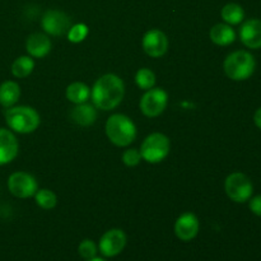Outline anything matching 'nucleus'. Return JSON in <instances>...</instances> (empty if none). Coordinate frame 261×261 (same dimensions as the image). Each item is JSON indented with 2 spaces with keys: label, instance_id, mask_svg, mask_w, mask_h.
<instances>
[{
  "label": "nucleus",
  "instance_id": "nucleus-1",
  "mask_svg": "<svg viewBox=\"0 0 261 261\" xmlns=\"http://www.w3.org/2000/svg\"><path fill=\"white\" fill-rule=\"evenodd\" d=\"M125 96V84L116 74H105L99 76L91 88L93 105L102 111L115 110Z\"/></svg>",
  "mask_w": 261,
  "mask_h": 261
},
{
  "label": "nucleus",
  "instance_id": "nucleus-2",
  "mask_svg": "<svg viewBox=\"0 0 261 261\" xmlns=\"http://www.w3.org/2000/svg\"><path fill=\"white\" fill-rule=\"evenodd\" d=\"M107 138L116 147H129L137 139V126L129 116L114 114L107 119L105 125Z\"/></svg>",
  "mask_w": 261,
  "mask_h": 261
},
{
  "label": "nucleus",
  "instance_id": "nucleus-3",
  "mask_svg": "<svg viewBox=\"0 0 261 261\" xmlns=\"http://www.w3.org/2000/svg\"><path fill=\"white\" fill-rule=\"evenodd\" d=\"M5 122L12 132L31 134L41 124L40 114L31 106H13L5 111Z\"/></svg>",
  "mask_w": 261,
  "mask_h": 261
},
{
  "label": "nucleus",
  "instance_id": "nucleus-4",
  "mask_svg": "<svg viewBox=\"0 0 261 261\" xmlns=\"http://www.w3.org/2000/svg\"><path fill=\"white\" fill-rule=\"evenodd\" d=\"M256 69L254 55L246 50H237L227 55L223 61V70L234 82L247 81Z\"/></svg>",
  "mask_w": 261,
  "mask_h": 261
},
{
  "label": "nucleus",
  "instance_id": "nucleus-5",
  "mask_svg": "<svg viewBox=\"0 0 261 261\" xmlns=\"http://www.w3.org/2000/svg\"><path fill=\"white\" fill-rule=\"evenodd\" d=\"M171 150V142L167 135L162 133H152L143 140L140 145L142 158L148 163H160L168 157Z\"/></svg>",
  "mask_w": 261,
  "mask_h": 261
},
{
  "label": "nucleus",
  "instance_id": "nucleus-6",
  "mask_svg": "<svg viewBox=\"0 0 261 261\" xmlns=\"http://www.w3.org/2000/svg\"><path fill=\"white\" fill-rule=\"evenodd\" d=\"M224 191L232 201L244 204L250 200L254 193V185L249 176L242 172H232L224 181Z\"/></svg>",
  "mask_w": 261,
  "mask_h": 261
},
{
  "label": "nucleus",
  "instance_id": "nucleus-7",
  "mask_svg": "<svg viewBox=\"0 0 261 261\" xmlns=\"http://www.w3.org/2000/svg\"><path fill=\"white\" fill-rule=\"evenodd\" d=\"M168 105V94L163 88H150L140 98V111L147 117H157Z\"/></svg>",
  "mask_w": 261,
  "mask_h": 261
},
{
  "label": "nucleus",
  "instance_id": "nucleus-8",
  "mask_svg": "<svg viewBox=\"0 0 261 261\" xmlns=\"http://www.w3.org/2000/svg\"><path fill=\"white\" fill-rule=\"evenodd\" d=\"M8 189L15 198L27 199L35 196L38 190V182L35 176L24 171H18L12 173L8 178Z\"/></svg>",
  "mask_w": 261,
  "mask_h": 261
},
{
  "label": "nucleus",
  "instance_id": "nucleus-9",
  "mask_svg": "<svg viewBox=\"0 0 261 261\" xmlns=\"http://www.w3.org/2000/svg\"><path fill=\"white\" fill-rule=\"evenodd\" d=\"M41 25L43 31L50 36H64L70 30L71 19L66 13L61 10L50 9L45 12L42 19H41Z\"/></svg>",
  "mask_w": 261,
  "mask_h": 261
},
{
  "label": "nucleus",
  "instance_id": "nucleus-10",
  "mask_svg": "<svg viewBox=\"0 0 261 261\" xmlns=\"http://www.w3.org/2000/svg\"><path fill=\"white\" fill-rule=\"evenodd\" d=\"M126 234L122 229L112 228L105 232L103 236L99 240L98 249L101 254L106 257H114L122 252L126 246Z\"/></svg>",
  "mask_w": 261,
  "mask_h": 261
},
{
  "label": "nucleus",
  "instance_id": "nucleus-11",
  "mask_svg": "<svg viewBox=\"0 0 261 261\" xmlns=\"http://www.w3.org/2000/svg\"><path fill=\"white\" fill-rule=\"evenodd\" d=\"M142 46L144 53L150 58L158 59L168 50V38L161 30H149L143 36Z\"/></svg>",
  "mask_w": 261,
  "mask_h": 261
},
{
  "label": "nucleus",
  "instance_id": "nucleus-12",
  "mask_svg": "<svg viewBox=\"0 0 261 261\" xmlns=\"http://www.w3.org/2000/svg\"><path fill=\"white\" fill-rule=\"evenodd\" d=\"M200 229L198 217L194 213H184L177 218L175 223V233L178 240L189 242L195 239Z\"/></svg>",
  "mask_w": 261,
  "mask_h": 261
},
{
  "label": "nucleus",
  "instance_id": "nucleus-13",
  "mask_svg": "<svg viewBox=\"0 0 261 261\" xmlns=\"http://www.w3.org/2000/svg\"><path fill=\"white\" fill-rule=\"evenodd\" d=\"M240 40L251 50H260L261 48V19L251 18L242 23L240 28Z\"/></svg>",
  "mask_w": 261,
  "mask_h": 261
},
{
  "label": "nucleus",
  "instance_id": "nucleus-14",
  "mask_svg": "<svg viewBox=\"0 0 261 261\" xmlns=\"http://www.w3.org/2000/svg\"><path fill=\"white\" fill-rule=\"evenodd\" d=\"M19 150L17 137L12 130L0 127V166H4L15 160Z\"/></svg>",
  "mask_w": 261,
  "mask_h": 261
},
{
  "label": "nucleus",
  "instance_id": "nucleus-15",
  "mask_svg": "<svg viewBox=\"0 0 261 261\" xmlns=\"http://www.w3.org/2000/svg\"><path fill=\"white\" fill-rule=\"evenodd\" d=\"M51 40L45 33L36 32L27 37L25 41V50L31 58L42 59L51 51Z\"/></svg>",
  "mask_w": 261,
  "mask_h": 261
},
{
  "label": "nucleus",
  "instance_id": "nucleus-16",
  "mask_svg": "<svg viewBox=\"0 0 261 261\" xmlns=\"http://www.w3.org/2000/svg\"><path fill=\"white\" fill-rule=\"evenodd\" d=\"M70 119L79 126H91L97 120V107L94 105H75L70 111Z\"/></svg>",
  "mask_w": 261,
  "mask_h": 261
},
{
  "label": "nucleus",
  "instance_id": "nucleus-17",
  "mask_svg": "<svg viewBox=\"0 0 261 261\" xmlns=\"http://www.w3.org/2000/svg\"><path fill=\"white\" fill-rule=\"evenodd\" d=\"M212 42L218 46H229L236 41V32L232 28V25L227 23H218L213 25L209 32Z\"/></svg>",
  "mask_w": 261,
  "mask_h": 261
},
{
  "label": "nucleus",
  "instance_id": "nucleus-18",
  "mask_svg": "<svg viewBox=\"0 0 261 261\" xmlns=\"http://www.w3.org/2000/svg\"><path fill=\"white\" fill-rule=\"evenodd\" d=\"M20 98V87L14 81H5L0 84V105L5 109L15 106Z\"/></svg>",
  "mask_w": 261,
  "mask_h": 261
},
{
  "label": "nucleus",
  "instance_id": "nucleus-19",
  "mask_svg": "<svg viewBox=\"0 0 261 261\" xmlns=\"http://www.w3.org/2000/svg\"><path fill=\"white\" fill-rule=\"evenodd\" d=\"M65 97L69 102L74 105L86 103L91 98V88L86 83L74 82L69 84L65 91Z\"/></svg>",
  "mask_w": 261,
  "mask_h": 261
},
{
  "label": "nucleus",
  "instance_id": "nucleus-20",
  "mask_svg": "<svg viewBox=\"0 0 261 261\" xmlns=\"http://www.w3.org/2000/svg\"><path fill=\"white\" fill-rule=\"evenodd\" d=\"M221 17L227 24L237 25L245 20V10L237 3H228L222 8Z\"/></svg>",
  "mask_w": 261,
  "mask_h": 261
},
{
  "label": "nucleus",
  "instance_id": "nucleus-21",
  "mask_svg": "<svg viewBox=\"0 0 261 261\" xmlns=\"http://www.w3.org/2000/svg\"><path fill=\"white\" fill-rule=\"evenodd\" d=\"M35 69V61L30 55H23L15 59L12 64V74L15 78H27Z\"/></svg>",
  "mask_w": 261,
  "mask_h": 261
},
{
  "label": "nucleus",
  "instance_id": "nucleus-22",
  "mask_svg": "<svg viewBox=\"0 0 261 261\" xmlns=\"http://www.w3.org/2000/svg\"><path fill=\"white\" fill-rule=\"evenodd\" d=\"M35 200L40 208L50 211V209L55 208L58 204V196L48 189H38L35 194Z\"/></svg>",
  "mask_w": 261,
  "mask_h": 261
},
{
  "label": "nucleus",
  "instance_id": "nucleus-23",
  "mask_svg": "<svg viewBox=\"0 0 261 261\" xmlns=\"http://www.w3.org/2000/svg\"><path fill=\"white\" fill-rule=\"evenodd\" d=\"M135 83H137L138 88L143 89V91H148V89L154 87L155 74L148 68L139 69L135 74Z\"/></svg>",
  "mask_w": 261,
  "mask_h": 261
},
{
  "label": "nucleus",
  "instance_id": "nucleus-24",
  "mask_svg": "<svg viewBox=\"0 0 261 261\" xmlns=\"http://www.w3.org/2000/svg\"><path fill=\"white\" fill-rule=\"evenodd\" d=\"M89 33V28L87 27V24L84 23H78V24H73L70 27V30L68 31L66 36H68V40L73 43H79L82 41L86 40V37Z\"/></svg>",
  "mask_w": 261,
  "mask_h": 261
},
{
  "label": "nucleus",
  "instance_id": "nucleus-25",
  "mask_svg": "<svg viewBox=\"0 0 261 261\" xmlns=\"http://www.w3.org/2000/svg\"><path fill=\"white\" fill-rule=\"evenodd\" d=\"M97 251H98V246L92 240H83L78 246L79 255L86 260L96 257Z\"/></svg>",
  "mask_w": 261,
  "mask_h": 261
},
{
  "label": "nucleus",
  "instance_id": "nucleus-26",
  "mask_svg": "<svg viewBox=\"0 0 261 261\" xmlns=\"http://www.w3.org/2000/svg\"><path fill=\"white\" fill-rule=\"evenodd\" d=\"M121 158L124 165L127 166V167H135L143 160L142 154H140V150H138L137 148H129V149H126L122 153Z\"/></svg>",
  "mask_w": 261,
  "mask_h": 261
},
{
  "label": "nucleus",
  "instance_id": "nucleus-27",
  "mask_svg": "<svg viewBox=\"0 0 261 261\" xmlns=\"http://www.w3.org/2000/svg\"><path fill=\"white\" fill-rule=\"evenodd\" d=\"M249 208L252 214L261 218V195L251 196L249 200Z\"/></svg>",
  "mask_w": 261,
  "mask_h": 261
},
{
  "label": "nucleus",
  "instance_id": "nucleus-28",
  "mask_svg": "<svg viewBox=\"0 0 261 261\" xmlns=\"http://www.w3.org/2000/svg\"><path fill=\"white\" fill-rule=\"evenodd\" d=\"M254 122L255 125H256L257 127L261 130V107H259V109L255 111L254 114Z\"/></svg>",
  "mask_w": 261,
  "mask_h": 261
},
{
  "label": "nucleus",
  "instance_id": "nucleus-29",
  "mask_svg": "<svg viewBox=\"0 0 261 261\" xmlns=\"http://www.w3.org/2000/svg\"><path fill=\"white\" fill-rule=\"evenodd\" d=\"M87 261H106V260L101 259V257H93V259H89V260H87Z\"/></svg>",
  "mask_w": 261,
  "mask_h": 261
}]
</instances>
